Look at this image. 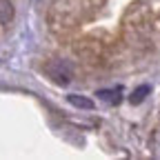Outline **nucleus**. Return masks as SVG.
<instances>
[{
	"mask_svg": "<svg viewBox=\"0 0 160 160\" xmlns=\"http://www.w3.org/2000/svg\"><path fill=\"white\" fill-rule=\"evenodd\" d=\"M69 102L73 107H78V109H93V100L91 98H85V96H78V93L69 96Z\"/></svg>",
	"mask_w": 160,
	"mask_h": 160,
	"instance_id": "nucleus-3",
	"label": "nucleus"
},
{
	"mask_svg": "<svg viewBox=\"0 0 160 160\" xmlns=\"http://www.w3.org/2000/svg\"><path fill=\"white\" fill-rule=\"evenodd\" d=\"M45 71H47V76L53 80V82L60 85V87H67L71 82V78H73V67L67 62V60H56V62L47 65Z\"/></svg>",
	"mask_w": 160,
	"mask_h": 160,
	"instance_id": "nucleus-1",
	"label": "nucleus"
},
{
	"mask_svg": "<svg viewBox=\"0 0 160 160\" xmlns=\"http://www.w3.org/2000/svg\"><path fill=\"white\" fill-rule=\"evenodd\" d=\"M13 20V5L11 0H0V25H7Z\"/></svg>",
	"mask_w": 160,
	"mask_h": 160,
	"instance_id": "nucleus-2",
	"label": "nucleus"
},
{
	"mask_svg": "<svg viewBox=\"0 0 160 160\" xmlns=\"http://www.w3.org/2000/svg\"><path fill=\"white\" fill-rule=\"evenodd\" d=\"M149 91H151V87H149V85H142V87H138V89L131 93V98H129V100H131L133 105H138V102H142V100L147 98V93H149Z\"/></svg>",
	"mask_w": 160,
	"mask_h": 160,
	"instance_id": "nucleus-4",
	"label": "nucleus"
}]
</instances>
